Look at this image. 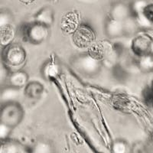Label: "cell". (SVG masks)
Wrapping results in <instances>:
<instances>
[{
	"instance_id": "17",
	"label": "cell",
	"mask_w": 153,
	"mask_h": 153,
	"mask_svg": "<svg viewBox=\"0 0 153 153\" xmlns=\"http://www.w3.org/2000/svg\"><path fill=\"white\" fill-rule=\"evenodd\" d=\"M79 25L77 14L74 12H69L62 19V28L66 31L73 32Z\"/></svg>"
},
{
	"instance_id": "8",
	"label": "cell",
	"mask_w": 153,
	"mask_h": 153,
	"mask_svg": "<svg viewBox=\"0 0 153 153\" xmlns=\"http://www.w3.org/2000/svg\"><path fill=\"white\" fill-rule=\"evenodd\" d=\"M132 16V13L130 5L124 2H115L110 8V17L113 19L124 22Z\"/></svg>"
},
{
	"instance_id": "28",
	"label": "cell",
	"mask_w": 153,
	"mask_h": 153,
	"mask_svg": "<svg viewBox=\"0 0 153 153\" xmlns=\"http://www.w3.org/2000/svg\"><path fill=\"white\" fill-rule=\"evenodd\" d=\"M151 87H152V88H153V80H152V84H151Z\"/></svg>"
},
{
	"instance_id": "9",
	"label": "cell",
	"mask_w": 153,
	"mask_h": 153,
	"mask_svg": "<svg viewBox=\"0 0 153 153\" xmlns=\"http://www.w3.org/2000/svg\"><path fill=\"white\" fill-rule=\"evenodd\" d=\"M41 74L46 80H51L59 76L61 66L59 63L54 58H49L42 65L40 70Z\"/></svg>"
},
{
	"instance_id": "12",
	"label": "cell",
	"mask_w": 153,
	"mask_h": 153,
	"mask_svg": "<svg viewBox=\"0 0 153 153\" xmlns=\"http://www.w3.org/2000/svg\"><path fill=\"white\" fill-rule=\"evenodd\" d=\"M34 22L51 27L54 22V12L52 8L45 6L34 16Z\"/></svg>"
},
{
	"instance_id": "13",
	"label": "cell",
	"mask_w": 153,
	"mask_h": 153,
	"mask_svg": "<svg viewBox=\"0 0 153 153\" xmlns=\"http://www.w3.org/2000/svg\"><path fill=\"white\" fill-rule=\"evenodd\" d=\"M16 31L12 23L0 26V46L2 48L7 46L14 42Z\"/></svg>"
},
{
	"instance_id": "26",
	"label": "cell",
	"mask_w": 153,
	"mask_h": 153,
	"mask_svg": "<svg viewBox=\"0 0 153 153\" xmlns=\"http://www.w3.org/2000/svg\"><path fill=\"white\" fill-rule=\"evenodd\" d=\"M2 103V99H1V89H0V105Z\"/></svg>"
},
{
	"instance_id": "25",
	"label": "cell",
	"mask_w": 153,
	"mask_h": 153,
	"mask_svg": "<svg viewBox=\"0 0 153 153\" xmlns=\"http://www.w3.org/2000/svg\"><path fill=\"white\" fill-rule=\"evenodd\" d=\"M20 1L25 4H30V3H32V2H34L35 1H36V0H20Z\"/></svg>"
},
{
	"instance_id": "20",
	"label": "cell",
	"mask_w": 153,
	"mask_h": 153,
	"mask_svg": "<svg viewBox=\"0 0 153 153\" xmlns=\"http://www.w3.org/2000/svg\"><path fill=\"white\" fill-rule=\"evenodd\" d=\"M129 145L123 139H116L111 146V152L113 153H125L128 152Z\"/></svg>"
},
{
	"instance_id": "24",
	"label": "cell",
	"mask_w": 153,
	"mask_h": 153,
	"mask_svg": "<svg viewBox=\"0 0 153 153\" xmlns=\"http://www.w3.org/2000/svg\"><path fill=\"white\" fill-rule=\"evenodd\" d=\"M12 22V16L11 12L6 10L0 11V26L5 24H10Z\"/></svg>"
},
{
	"instance_id": "11",
	"label": "cell",
	"mask_w": 153,
	"mask_h": 153,
	"mask_svg": "<svg viewBox=\"0 0 153 153\" xmlns=\"http://www.w3.org/2000/svg\"><path fill=\"white\" fill-rule=\"evenodd\" d=\"M28 79H29V76L27 72L22 70H18L12 73H9L7 85L21 90L22 88H24L25 85L28 84Z\"/></svg>"
},
{
	"instance_id": "27",
	"label": "cell",
	"mask_w": 153,
	"mask_h": 153,
	"mask_svg": "<svg viewBox=\"0 0 153 153\" xmlns=\"http://www.w3.org/2000/svg\"><path fill=\"white\" fill-rule=\"evenodd\" d=\"M145 1H146V2H152L153 0H145Z\"/></svg>"
},
{
	"instance_id": "1",
	"label": "cell",
	"mask_w": 153,
	"mask_h": 153,
	"mask_svg": "<svg viewBox=\"0 0 153 153\" xmlns=\"http://www.w3.org/2000/svg\"><path fill=\"white\" fill-rule=\"evenodd\" d=\"M71 65L77 73L86 77H93L100 74L102 61L90 53H81L74 56Z\"/></svg>"
},
{
	"instance_id": "14",
	"label": "cell",
	"mask_w": 153,
	"mask_h": 153,
	"mask_svg": "<svg viewBox=\"0 0 153 153\" xmlns=\"http://www.w3.org/2000/svg\"><path fill=\"white\" fill-rule=\"evenodd\" d=\"M45 87L39 81H28L24 87V94L29 99H38L44 94Z\"/></svg>"
},
{
	"instance_id": "18",
	"label": "cell",
	"mask_w": 153,
	"mask_h": 153,
	"mask_svg": "<svg viewBox=\"0 0 153 153\" xmlns=\"http://www.w3.org/2000/svg\"><path fill=\"white\" fill-rule=\"evenodd\" d=\"M138 65L143 71H153V55H152L151 54H148L139 57Z\"/></svg>"
},
{
	"instance_id": "10",
	"label": "cell",
	"mask_w": 153,
	"mask_h": 153,
	"mask_svg": "<svg viewBox=\"0 0 153 153\" xmlns=\"http://www.w3.org/2000/svg\"><path fill=\"white\" fill-rule=\"evenodd\" d=\"M29 149L17 140L4 139L0 141V152L1 153H22L28 152Z\"/></svg>"
},
{
	"instance_id": "4",
	"label": "cell",
	"mask_w": 153,
	"mask_h": 153,
	"mask_svg": "<svg viewBox=\"0 0 153 153\" xmlns=\"http://www.w3.org/2000/svg\"><path fill=\"white\" fill-rule=\"evenodd\" d=\"M72 40L79 48H90L95 42L96 33L91 25L80 24L73 31Z\"/></svg>"
},
{
	"instance_id": "5",
	"label": "cell",
	"mask_w": 153,
	"mask_h": 153,
	"mask_svg": "<svg viewBox=\"0 0 153 153\" xmlns=\"http://www.w3.org/2000/svg\"><path fill=\"white\" fill-rule=\"evenodd\" d=\"M49 33L50 27L33 21L25 28V35L29 43L40 45L48 38Z\"/></svg>"
},
{
	"instance_id": "3",
	"label": "cell",
	"mask_w": 153,
	"mask_h": 153,
	"mask_svg": "<svg viewBox=\"0 0 153 153\" xmlns=\"http://www.w3.org/2000/svg\"><path fill=\"white\" fill-rule=\"evenodd\" d=\"M2 63L9 68H18L23 65L26 60L27 53L22 45L14 42L3 47L1 54Z\"/></svg>"
},
{
	"instance_id": "16",
	"label": "cell",
	"mask_w": 153,
	"mask_h": 153,
	"mask_svg": "<svg viewBox=\"0 0 153 153\" xmlns=\"http://www.w3.org/2000/svg\"><path fill=\"white\" fill-rule=\"evenodd\" d=\"M19 91H20V89L16 88V87L9 85H6L2 87L1 89L2 103L12 102V101H18V98L19 97Z\"/></svg>"
},
{
	"instance_id": "15",
	"label": "cell",
	"mask_w": 153,
	"mask_h": 153,
	"mask_svg": "<svg viewBox=\"0 0 153 153\" xmlns=\"http://www.w3.org/2000/svg\"><path fill=\"white\" fill-rule=\"evenodd\" d=\"M138 24L142 25H153V3H148L143 9V12L139 16L135 18Z\"/></svg>"
},
{
	"instance_id": "7",
	"label": "cell",
	"mask_w": 153,
	"mask_h": 153,
	"mask_svg": "<svg viewBox=\"0 0 153 153\" xmlns=\"http://www.w3.org/2000/svg\"><path fill=\"white\" fill-rule=\"evenodd\" d=\"M104 31L106 36L111 39L123 37L126 35L124 22L109 16L105 22Z\"/></svg>"
},
{
	"instance_id": "21",
	"label": "cell",
	"mask_w": 153,
	"mask_h": 153,
	"mask_svg": "<svg viewBox=\"0 0 153 153\" xmlns=\"http://www.w3.org/2000/svg\"><path fill=\"white\" fill-rule=\"evenodd\" d=\"M9 74V68L3 63H0V89L7 85Z\"/></svg>"
},
{
	"instance_id": "22",
	"label": "cell",
	"mask_w": 153,
	"mask_h": 153,
	"mask_svg": "<svg viewBox=\"0 0 153 153\" xmlns=\"http://www.w3.org/2000/svg\"><path fill=\"white\" fill-rule=\"evenodd\" d=\"M143 99L145 103L150 107H153V88L147 87L143 91Z\"/></svg>"
},
{
	"instance_id": "6",
	"label": "cell",
	"mask_w": 153,
	"mask_h": 153,
	"mask_svg": "<svg viewBox=\"0 0 153 153\" xmlns=\"http://www.w3.org/2000/svg\"><path fill=\"white\" fill-rule=\"evenodd\" d=\"M151 38L146 35H139L133 38L131 43V50L138 57L149 54L151 48Z\"/></svg>"
},
{
	"instance_id": "19",
	"label": "cell",
	"mask_w": 153,
	"mask_h": 153,
	"mask_svg": "<svg viewBox=\"0 0 153 153\" xmlns=\"http://www.w3.org/2000/svg\"><path fill=\"white\" fill-rule=\"evenodd\" d=\"M29 152L35 153H49L52 152L53 149L51 145L48 142L38 141L31 147Z\"/></svg>"
},
{
	"instance_id": "2",
	"label": "cell",
	"mask_w": 153,
	"mask_h": 153,
	"mask_svg": "<svg viewBox=\"0 0 153 153\" xmlns=\"http://www.w3.org/2000/svg\"><path fill=\"white\" fill-rule=\"evenodd\" d=\"M24 117V108L18 101L7 102L0 105V121L12 129L21 123Z\"/></svg>"
},
{
	"instance_id": "23",
	"label": "cell",
	"mask_w": 153,
	"mask_h": 153,
	"mask_svg": "<svg viewBox=\"0 0 153 153\" xmlns=\"http://www.w3.org/2000/svg\"><path fill=\"white\" fill-rule=\"evenodd\" d=\"M12 129V127L0 121V141L8 139Z\"/></svg>"
}]
</instances>
